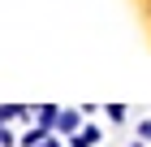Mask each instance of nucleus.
Returning <instances> with one entry per match:
<instances>
[{"mask_svg": "<svg viewBox=\"0 0 151 147\" xmlns=\"http://www.w3.org/2000/svg\"><path fill=\"white\" fill-rule=\"evenodd\" d=\"M39 147H65V143H52V138H43V143H39Z\"/></svg>", "mask_w": 151, "mask_h": 147, "instance_id": "7", "label": "nucleus"}, {"mask_svg": "<svg viewBox=\"0 0 151 147\" xmlns=\"http://www.w3.org/2000/svg\"><path fill=\"white\" fill-rule=\"evenodd\" d=\"M39 130H56V117H60V108H56V104H39Z\"/></svg>", "mask_w": 151, "mask_h": 147, "instance_id": "2", "label": "nucleus"}, {"mask_svg": "<svg viewBox=\"0 0 151 147\" xmlns=\"http://www.w3.org/2000/svg\"><path fill=\"white\" fill-rule=\"evenodd\" d=\"M56 130H60V134H78V130H82V117L73 113V108H60V117H56Z\"/></svg>", "mask_w": 151, "mask_h": 147, "instance_id": "1", "label": "nucleus"}, {"mask_svg": "<svg viewBox=\"0 0 151 147\" xmlns=\"http://www.w3.org/2000/svg\"><path fill=\"white\" fill-rule=\"evenodd\" d=\"M17 117H26L22 104H0V121H17Z\"/></svg>", "mask_w": 151, "mask_h": 147, "instance_id": "4", "label": "nucleus"}, {"mask_svg": "<svg viewBox=\"0 0 151 147\" xmlns=\"http://www.w3.org/2000/svg\"><path fill=\"white\" fill-rule=\"evenodd\" d=\"M43 138H47V130H39V125H35V130H26V134H22V147H39Z\"/></svg>", "mask_w": 151, "mask_h": 147, "instance_id": "5", "label": "nucleus"}, {"mask_svg": "<svg viewBox=\"0 0 151 147\" xmlns=\"http://www.w3.org/2000/svg\"><path fill=\"white\" fill-rule=\"evenodd\" d=\"M108 121H125V104H108Z\"/></svg>", "mask_w": 151, "mask_h": 147, "instance_id": "6", "label": "nucleus"}, {"mask_svg": "<svg viewBox=\"0 0 151 147\" xmlns=\"http://www.w3.org/2000/svg\"><path fill=\"white\" fill-rule=\"evenodd\" d=\"M95 143H99V130H95V125H86V130L69 134V147H95Z\"/></svg>", "mask_w": 151, "mask_h": 147, "instance_id": "3", "label": "nucleus"}]
</instances>
